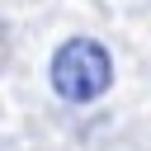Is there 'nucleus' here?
I'll use <instances>...</instances> for the list:
<instances>
[{
  "label": "nucleus",
  "instance_id": "nucleus-1",
  "mask_svg": "<svg viewBox=\"0 0 151 151\" xmlns=\"http://www.w3.org/2000/svg\"><path fill=\"white\" fill-rule=\"evenodd\" d=\"M47 80H52L57 99H66V104H94L113 85V61H109L104 42H94V38H66L52 52V61H47Z\"/></svg>",
  "mask_w": 151,
  "mask_h": 151
}]
</instances>
